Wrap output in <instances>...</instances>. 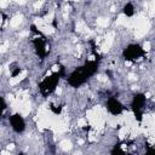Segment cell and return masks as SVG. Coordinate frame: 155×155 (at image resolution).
Here are the masks:
<instances>
[{
	"instance_id": "cell-7",
	"label": "cell",
	"mask_w": 155,
	"mask_h": 155,
	"mask_svg": "<svg viewBox=\"0 0 155 155\" xmlns=\"http://www.w3.org/2000/svg\"><path fill=\"white\" fill-rule=\"evenodd\" d=\"M33 45H34V47H35L36 54L42 59V58L46 56V53H47L46 46H45V41H44L42 39H40V38H36V39L33 40Z\"/></svg>"
},
{
	"instance_id": "cell-14",
	"label": "cell",
	"mask_w": 155,
	"mask_h": 155,
	"mask_svg": "<svg viewBox=\"0 0 155 155\" xmlns=\"http://www.w3.org/2000/svg\"><path fill=\"white\" fill-rule=\"evenodd\" d=\"M1 108H2V111L6 109V104H5V101H4V98H1Z\"/></svg>"
},
{
	"instance_id": "cell-13",
	"label": "cell",
	"mask_w": 155,
	"mask_h": 155,
	"mask_svg": "<svg viewBox=\"0 0 155 155\" xmlns=\"http://www.w3.org/2000/svg\"><path fill=\"white\" fill-rule=\"evenodd\" d=\"M134 116L137 119V121H142V111H138V113H134Z\"/></svg>"
},
{
	"instance_id": "cell-16",
	"label": "cell",
	"mask_w": 155,
	"mask_h": 155,
	"mask_svg": "<svg viewBox=\"0 0 155 155\" xmlns=\"http://www.w3.org/2000/svg\"><path fill=\"white\" fill-rule=\"evenodd\" d=\"M19 155H23V154H19Z\"/></svg>"
},
{
	"instance_id": "cell-11",
	"label": "cell",
	"mask_w": 155,
	"mask_h": 155,
	"mask_svg": "<svg viewBox=\"0 0 155 155\" xmlns=\"http://www.w3.org/2000/svg\"><path fill=\"white\" fill-rule=\"evenodd\" d=\"M144 155H155V148H148V150H147V153L144 154Z\"/></svg>"
},
{
	"instance_id": "cell-5",
	"label": "cell",
	"mask_w": 155,
	"mask_h": 155,
	"mask_svg": "<svg viewBox=\"0 0 155 155\" xmlns=\"http://www.w3.org/2000/svg\"><path fill=\"white\" fill-rule=\"evenodd\" d=\"M107 109L110 114L113 115H119L122 113L124 110V105L115 98V97H110L108 99V103H107Z\"/></svg>"
},
{
	"instance_id": "cell-3",
	"label": "cell",
	"mask_w": 155,
	"mask_h": 155,
	"mask_svg": "<svg viewBox=\"0 0 155 155\" xmlns=\"http://www.w3.org/2000/svg\"><path fill=\"white\" fill-rule=\"evenodd\" d=\"M142 56H144V50L139 45L131 44L124 50V58L126 61H136Z\"/></svg>"
},
{
	"instance_id": "cell-4",
	"label": "cell",
	"mask_w": 155,
	"mask_h": 155,
	"mask_svg": "<svg viewBox=\"0 0 155 155\" xmlns=\"http://www.w3.org/2000/svg\"><path fill=\"white\" fill-rule=\"evenodd\" d=\"M10 124H11L13 131L17 132V133L23 132L24 128H25V122H24L23 117H22L19 114H13V115H11V116H10Z\"/></svg>"
},
{
	"instance_id": "cell-2",
	"label": "cell",
	"mask_w": 155,
	"mask_h": 155,
	"mask_svg": "<svg viewBox=\"0 0 155 155\" xmlns=\"http://www.w3.org/2000/svg\"><path fill=\"white\" fill-rule=\"evenodd\" d=\"M61 75L62 73H53L51 74L50 76L45 78L40 84H39V88H40V92L44 94V96H48L50 93H52L61 79Z\"/></svg>"
},
{
	"instance_id": "cell-6",
	"label": "cell",
	"mask_w": 155,
	"mask_h": 155,
	"mask_svg": "<svg viewBox=\"0 0 155 155\" xmlns=\"http://www.w3.org/2000/svg\"><path fill=\"white\" fill-rule=\"evenodd\" d=\"M144 104H145V96L143 93H137V94L133 96V99H132V103H131V108H132L133 113L140 111Z\"/></svg>"
},
{
	"instance_id": "cell-15",
	"label": "cell",
	"mask_w": 155,
	"mask_h": 155,
	"mask_svg": "<svg viewBox=\"0 0 155 155\" xmlns=\"http://www.w3.org/2000/svg\"><path fill=\"white\" fill-rule=\"evenodd\" d=\"M84 130H85V131H90V130H91V126H85Z\"/></svg>"
},
{
	"instance_id": "cell-9",
	"label": "cell",
	"mask_w": 155,
	"mask_h": 155,
	"mask_svg": "<svg viewBox=\"0 0 155 155\" xmlns=\"http://www.w3.org/2000/svg\"><path fill=\"white\" fill-rule=\"evenodd\" d=\"M111 155H128V154H126V153L121 149V147L117 144V145H115V147L113 148V150H111Z\"/></svg>"
},
{
	"instance_id": "cell-8",
	"label": "cell",
	"mask_w": 155,
	"mask_h": 155,
	"mask_svg": "<svg viewBox=\"0 0 155 155\" xmlns=\"http://www.w3.org/2000/svg\"><path fill=\"white\" fill-rule=\"evenodd\" d=\"M124 13H125L126 16H128V17L133 16V13H134L133 5H132V4H126V5H125V7H124Z\"/></svg>"
},
{
	"instance_id": "cell-12",
	"label": "cell",
	"mask_w": 155,
	"mask_h": 155,
	"mask_svg": "<svg viewBox=\"0 0 155 155\" xmlns=\"http://www.w3.org/2000/svg\"><path fill=\"white\" fill-rule=\"evenodd\" d=\"M21 71H22V70H21L19 68H16V69L12 71V74H11V75H12V78H16V76H17V75H18Z\"/></svg>"
},
{
	"instance_id": "cell-10",
	"label": "cell",
	"mask_w": 155,
	"mask_h": 155,
	"mask_svg": "<svg viewBox=\"0 0 155 155\" xmlns=\"http://www.w3.org/2000/svg\"><path fill=\"white\" fill-rule=\"evenodd\" d=\"M51 110L54 113V114H59L61 111H62V107L61 105H58V107H56V105H53V104H51Z\"/></svg>"
},
{
	"instance_id": "cell-1",
	"label": "cell",
	"mask_w": 155,
	"mask_h": 155,
	"mask_svg": "<svg viewBox=\"0 0 155 155\" xmlns=\"http://www.w3.org/2000/svg\"><path fill=\"white\" fill-rule=\"evenodd\" d=\"M98 70V62L97 61H88L82 67L76 68L67 79L68 84L73 87H79L86 80H88L92 75L96 74Z\"/></svg>"
}]
</instances>
